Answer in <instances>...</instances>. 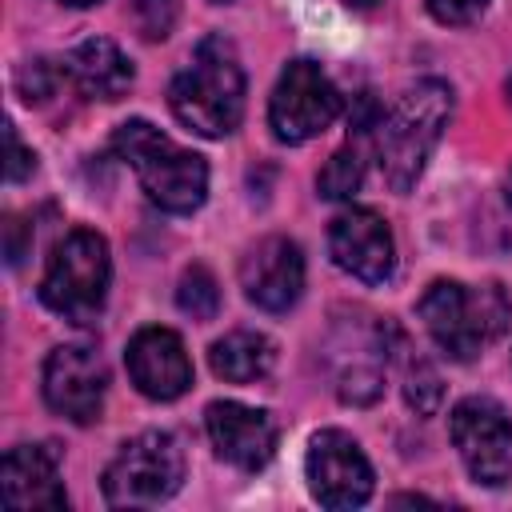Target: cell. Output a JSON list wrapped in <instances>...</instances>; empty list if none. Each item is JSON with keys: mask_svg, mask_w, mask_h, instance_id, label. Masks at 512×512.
<instances>
[{"mask_svg": "<svg viewBox=\"0 0 512 512\" xmlns=\"http://www.w3.org/2000/svg\"><path fill=\"white\" fill-rule=\"evenodd\" d=\"M448 116H452V88L432 76L404 88V96L392 104V112L380 116V124L372 132L376 136L372 148H376L380 172L392 192H408L420 180L432 148L440 144Z\"/></svg>", "mask_w": 512, "mask_h": 512, "instance_id": "6da1fadb", "label": "cell"}, {"mask_svg": "<svg viewBox=\"0 0 512 512\" xmlns=\"http://www.w3.org/2000/svg\"><path fill=\"white\" fill-rule=\"evenodd\" d=\"M168 104L180 124L200 136H228L244 116V68L236 44L224 36H204L192 64L172 80Z\"/></svg>", "mask_w": 512, "mask_h": 512, "instance_id": "7a4b0ae2", "label": "cell"}, {"mask_svg": "<svg viewBox=\"0 0 512 512\" xmlns=\"http://www.w3.org/2000/svg\"><path fill=\"white\" fill-rule=\"evenodd\" d=\"M420 320L444 356L472 360L480 356V348L504 336L512 320V300L500 284L432 280L420 296Z\"/></svg>", "mask_w": 512, "mask_h": 512, "instance_id": "3957f363", "label": "cell"}, {"mask_svg": "<svg viewBox=\"0 0 512 512\" xmlns=\"http://www.w3.org/2000/svg\"><path fill=\"white\" fill-rule=\"evenodd\" d=\"M112 148L120 152V160L132 164L140 188L164 212L188 216V212H196L204 204V196H208V164H204V156L180 148L176 140H168L148 120H124L116 128V136H112Z\"/></svg>", "mask_w": 512, "mask_h": 512, "instance_id": "277c9868", "label": "cell"}, {"mask_svg": "<svg viewBox=\"0 0 512 512\" xmlns=\"http://www.w3.org/2000/svg\"><path fill=\"white\" fill-rule=\"evenodd\" d=\"M108 276H112V260L104 236L92 228H72L48 260V272L40 280V300L72 324H92L104 308Z\"/></svg>", "mask_w": 512, "mask_h": 512, "instance_id": "5b68a950", "label": "cell"}, {"mask_svg": "<svg viewBox=\"0 0 512 512\" xmlns=\"http://www.w3.org/2000/svg\"><path fill=\"white\" fill-rule=\"evenodd\" d=\"M184 480V448L172 432L148 428L120 444L104 468V500L112 508H152L176 496Z\"/></svg>", "mask_w": 512, "mask_h": 512, "instance_id": "8992f818", "label": "cell"}, {"mask_svg": "<svg viewBox=\"0 0 512 512\" xmlns=\"http://www.w3.org/2000/svg\"><path fill=\"white\" fill-rule=\"evenodd\" d=\"M340 108H344V100H340L336 84L328 80V72L316 60H292L272 88L268 124H272L276 140L304 144V140L320 136L324 128H332Z\"/></svg>", "mask_w": 512, "mask_h": 512, "instance_id": "52a82bcc", "label": "cell"}, {"mask_svg": "<svg viewBox=\"0 0 512 512\" xmlns=\"http://www.w3.org/2000/svg\"><path fill=\"white\" fill-rule=\"evenodd\" d=\"M448 428L476 484L500 488L512 480V420L492 396H464L452 408Z\"/></svg>", "mask_w": 512, "mask_h": 512, "instance_id": "ba28073f", "label": "cell"}, {"mask_svg": "<svg viewBox=\"0 0 512 512\" xmlns=\"http://www.w3.org/2000/svg\"><path fill=\"white\" fill-rule=\"evenodd\" d=\"M304 472H308V488L324 508H356L372 496V464L364 456V448L340 432V428H324L308 440V456H304Z\"/></svg>", "mask_w": 512, "mask_h": 512, "instance_id": "9c48e42d", "label": "cell"}, {"mask_svg": "<svg viewBox=\"0 0 512 512\" xmlns=\"http://www.w3.org/2000/svg\"><path fill=\"white\" fill-rule=\"evenodd\" d=\"M108 392V368L104 360L84 344L52 348L44 360V400L56 416L72 424H92L104 412Z\"/></svg>", "mask_w": 512, "mask_h": 512, "instance_id": "30bf717a", "label": "cell"}, {"mask_svg": "<svg viewBox=\"0 0 512 512\" xmlns=\"http://www.w3.org/2000/svg\"><path fill=\"white\" fill-rule=\"evenodd\" d=\"M328 252L360 284H384L396 268L392 232L372 208H344L328 228Z\"/></svg>", "mask_w": 512, "mask_h": 512, "instance_id": "8fae6325", "label": "cell"}, {"mask_svg": "<svg viewBox=\"0 0 512 512\" xmlns=\"http://www.w3.org/2000/svg\"><path fill=\"white\" fill-rule=\"evenodd\" d=\"M244 296L264 312H288L304 292V256L288 236H264L240 264Z\"/></svg>", "mask_w": 512, "mask_h": 512, "instance_id": "7c38bea8", "label": "cell"}, {"mask_svg": "<svg viewBox=\"0 0 512 512\" xmlns=\"http://www.w3.org/2000/svg\"><path fill=\"white\" fill-rule=\"evenodd\" d=\"M208 440L220 460L240 472H260L276 452V424L264 408H248L236 400H216L204 412Z\"/></svg>", "mask_w": 512, "mask_h": 512, "instance_id": "4fadbf2b", "label": "cell"}, {"mask_svg": "<svg viewBox=\"0 0 512 512\" xmlns=\"http://www.w3.org/2000/svg\"><path fill=\"white\" fill-rule=\"evenodd\" d=\"M128 376L148 400H176L192 388V360L172 328H140L128 340Z\"/></svg>", "mask_w": 512, "mask_h": 512, "instance_id": "5bb4252c", "label": "cell"}, {"mask_svg": "<svg viewBox=\"0 0 512 512\" xmlns=\"http://www.w3.org/2000/svg\"><path fill=\"white\" fill-rule=\"evenodd\" d=\"M0 488L8 508H64V484L56 468V452L44 444H16L4 452Z\"/></svg>", "mask_w": 512, "mask_h": 512, "instance_id": "9a60e30c", "label": "cell"}, {"mask_svg": "<svg viewBox=\"0 0 512 512\" xmlns=\"http://www.w3.org/2000/svg\"><path fill=\"white\" fill-rule=\"evenodd\" d=\"M64 76L84 100H120L132 88L128 56L104 36H92V40L76 44L64 56Z\"/></svg>", "mask_w": 512, "mask_h": 512, "instance_id": "2e32d148", "label": "cell"}, {"mask_svg": "<svg viewBox=\"0 0 512 512\" xmlns=\"http://www.w3.org/2000/svg\"><path fill=\"white\" fill-rule=\"evenodd\" d=\"M272 360H276V348L264 332H252V328H236L228 336H220L208 352V364L220 380L228 384H252V380H264L272 372Z\"/></svg>", "mask_w": 512, "mask_h": 512, "instance_id": "e0dca14e", "label": "cell"}, {"mask_svg": "<svg viewBox=\"0 0 512 512\" xmlns=\"http://www.w3.org/2000/svg\"><path fill=\"white\" fill-rule=\"evenodd\" d=\"M360 140H364V136L352 132V140H348L344 148H336V152L328 156V164L320 168L316 188H320L324 200H348V196L364 184V148H360Z\"/></svg>", "mask_w": 512, "mask_h": 512, "instance_id": "ac0fdd59", "label": "cell"}, {"mask_svg": "<svg viewBox=\"0 0 512 512\" xmlns=\"http://www.w3.org/2000/svg\"><path fill=\"white\" fill-rule=\"evenodd\" d=\"M176 304H180V312H188L192 320H212V316H216V308H220L216 276H212L204 264H192V268L180 276Z\"/></svg>", "mask_w": 512, "mask_h": 512, "instance_id": "d6986e66", "label": "cell"}, {"mask_svg": "<svg viewBox=\"0 0 512 512\" xmlns=\"http://www.w3.org/2000/svg\"><path fill=\"white\" fill-rule=\"evenodd\" d=\"M404 396H408V404H412L420 416H432V412L440 408V396H444L440 376H436L424 360H412L408 372H404Z\"/></svg>", "mask_w": 512, "mask_h": 512, "instance_id": "ffe728a7", "label": "cell"}, {"mask_svg": "<svg viewBox=\"0 0 512 512\" xmlns=\"http://www.w3.org/2000/svg\"><path fill=\"white\" fill-rule=\"evenodd\" d=\"M128 4L144 40H164L180 16V0H128Z\"/></svg>", "mask_w": 512, "mask_h": 512, "instance_id": "44dd1931", "label": "cell"}, {"mask_svg": "<svg viewBox=\"0 0 512 512\" xmlns=\"http://www.w3.org/2000/svg\"><path fill=\"white\" fill-rule=\"evenodd\" d=\"M64 80H68V76H64V64H48V60H32V64H24L20 76H16L20 96H24L28 104H44Z\"/></svg>", "mask_w": 512, "mask_h": 512, "instance_id": "7402d4cb", "label": "cell"}, {"mask_svg": "<svg viewBox=\"0 0 512 512\" xmlns=\"http://www.w3.org/2000/svg\"><path fill=\"white\" fill-rule=\"evenodd\" d=\"M384 392V376L376 368H352L344 380H340V396L348 404H372L376 396Z\"/></svg>", "mask_w": 512, "mask_h": 512, "instance_id": "603a6c76", "label": "cell"}, {"mask_svg": "<svg viewBox=\"0 0 512 512\" xmlns=\"http://www.w3.org/2000/svg\"><path fill=\"white\" fill-rule=\"evenodd\" d=\"M484 8H488V0H428V12L440 24H472Z\"/></svg>", "mask_w": 512, "mask_h": 512, "instance_id": "cb8c5ba5", "label": "cell"}, {"mask_svg": "<svg viewBox=\"0 0 512 512\" xmlns=\"http://www.w3.org/2000/svg\"><path fill=\"white\" fill-rule=\"evenodd\" d=\"M4 140H8V164H4V176H8V184H20L24 176H32L36 156L20 144V136H16V128H12V124L4 128Z\"/></svg>", "mask_w": 512, "mask_h": 512, "instance_id": "d4e9b609", "label": "cell"}, {"mask_svg": "<svg viewBox=\"0 0 512 512\" xmlns=\"http://www.w3.org/2000/svg\"><path fill=\"white\" fill-rule=\"evenodd\" d=\"M344 4H352V8H376L380 0H344Z\"/></svg>", "mask_w": 512, "mask_h": 512, "instance_id": "484cf974", "label": "cell"}, {"mask_svg": "<svg viewBox=\"0 0 512 512\" xmlns=\"http://www.w3.org/2000/svg\"><path fill=\"white\" fill-rule=\"evenodd\" d=\"M60 4H72V8H88V4H96V0H60Z\"/></svg>", "mask_w": 512, "mask_h": 512, "instance_id": "4316f807", "label": "cell"}, {"mask_svg": "<svg viewBox=\"0 0 512 512\" xmlns=\"http://www.w3.org/2000/svg\"><path fill=\"white\" fill-rule=\"evenodd\" d=\"M508 204H512V172H508Z\"/></svg>", "mask_w": 512, "mask_h": 512, "instance_id": "83f0119b", "label": "cell"}, {"mask_svg": "<svg viewBox=\"0 0 512 512\" xmlns=\"http://www.w3.org/2000/svg\"><path fill=\"white\" fill-rule=\"evenodd\" d=\"M508 100H512V76H508Z\"/></svg>", "mask_w": 512, "mask_h": 512, "instance_id": "f1b7e54d", "label": "cell"}, {"mask_svg": "<svg viewBox=\"0 0 512 512\" xmlns=\"http://www.w3.org/2000/svg\"><path fill=\"white\" fill-rule=\"evenodd\" d=\"M220 4H224V0H220Z\"/></svg>", "mask_w": 512, "mask_h": 512, "instance_id": "f546056e", "label": "cell"}]
</instances>
